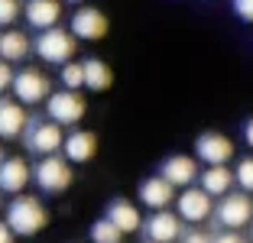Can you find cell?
Instances as JSON below:
<instances>
[{"label":"cell","instance_id":"d6a6232c","mask_svg":"<svg viewBox=\"0 0 253 243\" xmlns=\"http://www.w3.org/2000/svg\"><path fill=\"white\" fill-rule=\"evenodd\" d=\"M143 243H156V240H143Z\"/></svg>","mask_w":253,"mask_h":243},{"label":"cell","instance_id":"7c38bea8","mask_svg":"<svg viewBox=\"0 0 253 243\" xmlns=\"http://www.w3.org/2000/svg\"><path fill=\"white\" fill-rule=\"evenodd\" d=\"M143 230H146V240L175 243L182 237V217L172 211H153V217L143 224Z\"/></svg>","mask_w":253,"mask_h":243},{"label":"cell","instance_id":"e0dca14e","mask_svg":"<svg viewBox=\"0 0 253 243\" xmlns=\"http://www.w3.org/2000/svg\"><path fill=\"white\" fill-rule=\"evenodd\" d=\"M68 162H91L97 153V136L91 130H72L65 136V146H62Z\"/></svg>","mask_w":253,"mask_h":243},{"label":"cell","instance_id":"cb8c5ba5","mask_svg":"<svg viewBox=\"0 0 253 243\" xmlns=\"http://www.w3.org/2000/svg\"><path fill=\"white\" fill-rule=\"evenodd\" d=\"M234 178H237L240 192L253 195V156H250V159H240V162H237V169H234Z\"/></svg>","mask_w":253,"mask_h":243},{"label":"cell","instance_id":"5bb4252c","mask_svg":"<svg viewBox=\"0 0 253 243\" xmlns=\"http://www.w3.org/2000/svg\"><path fill=\"white\" fill-rule=\"evenodd\" d=\"M30 178H33V172H30V165H26V159L10 156V159L0 162V192L23 195V188L30 185Z\"/></svg>","mask_w":253,"mask_h":243},{"label":"cell","instance_id":"603a6c76","mask_svg":"<svg viewBox=\"0 0 253 243\" xmlns=\"http://www.w3.org/2000/svg\"><path fill=\"white\" fill-rule=\"evenodd\" d=\"M59 78H62V84H65L68 91L84 88V62H65L62 72H59Z\"/></svg>","mask_w":253,"mask_h":243},{"label":"cell","instance_id":"5b68a950","mask_svg":"<svg viewBox=\"0 0 253 243\" xmlns=\"http://www.w3.org/2000/svg\"><path fill=\"white\" fill-rule=\"evenodd\" d=\"M45 114L59 126H75L84 117V97L78 94V91H68V88L52 91V97L45 101Z\"/></svg>","mask_w":253,"mask_h":243},{"label":"cell","instance_id":"4dcf8cb0","mask_svg":"<svg viewBox=\"0 0 253 243\" xmlns=\"http://www.w3.org/2000/svg\"><path fill=\"white\" fill-rule=\"evenodd\" d=\"M185 243H211V237H205V234H188Z\"/></svg>","mask_w":253,"mask_h":243},{"label":"cell","instance_id":"d6986e66","mask_svg":"<svg viewBox=\"0 0 253 243\" xmlns=\"http://www.w3.org/2000/svg\"><path fill=\"white\" fill-rule=\"evenodd\" d=\"M234 172L227 165H208V169L201 172V188L211 195V198H224V195H231L234 188Z\"/></svg>","mask_w":253,"mask_h":243},{"label":"cell","instance_id":"52a82bcc","mask_svg":"<svg viewBox=\"0 0 253 243\" xmlns=\"http://www.w3.org/2000/svg\"><path fill=\"white\" fill-rule=\"evenodd\" d=\"M13 94L20 104H42L52 97V84L39 68H23L13 78Z\"/></svg>","mask_w":253,"mask_h":243},{"label":"cell","instance_id":"1f68e13d","mask_svg":"<svg viewBox=\"0 0 253 243\" xmlns=\"http://www.w3.org/2000/svg\"><path fill=\"white\" fill-rule=\"evenodd\" d=\"M65 3H84V0H65Z\"/></svg>","mask_w":253,"mask_h":243},{"label":"cell","instance_id":"ba28073f","mask_svg":"<svg viewBox=\"0 0 253 243\" xmlns=\"http://www.w3.org/2000/svg\"><path fill=\"white\" fill-rule=\"evenodd\" d=\"M175 207H179L182 221L201 224V221H208L211 211H214V198H211L201 185H192V188H182V195L175 198Z\"/></svg>","mask_w":253,"mask_h":243},{"label":"cell","instance_id":"8992f818","mask_svg":"<svg viewBox=\"0 0 253 243\" xmlns=\"http://www.w3.org/2000/svg\"><path fill=\"white\" fill-rule=\"evenodd\" d=\"M65 146V133L55 120H33V126L26 130V149L36 156H55Z\"/></svg>","mask_w":253,"mask_h":243},{"label":"cell","instance_id":"7402d4cb","mask_svg":"<svg viewBox=\"0 0 253 243\" xmlns=\"http://www.w3.org/2000/svg\"><path fill=\"white\" fill-rule=\"evenodd\" d=\"M91 240L94 243H120L124 240V230H120L111 217H101V221L91 227Z\"/></svg>","mask_w":253,"mask_h":243},{"label":"cell","instance_id":"2e32d148","mask_svg":"<svg viewBox=\"0 0 253 243\" xmlns=\"http://www.w3.org/2000/svg\"><path fill=\"white\" fill-rule=\"evenodd\" d=\"M140 201L146 207H153V211H166V207L175 201V185L163 175H153L140 185Z\"/></svg>","mask_w":253,"mask_h":243},{"label":"cell","instance_id":"836d02e7","mask_svg":"<svg viewBox=\"0 0 253 243\" xmlns=\"http://www.w3.org/2000/svg\"><path fill=\"white\" fill-rule=\"evenodd\" d=\"M0 162H3V153H0Z\"/></svg>","mask_w":253,"mask_h":243},{"label":"cell","instance_id":"6da1fadb","mask_svg":"<svg viewBox=\"0 0 253 243\" xmlns=\"http://www.w3.org/2000/svg\"><path fill=\"white\" fill-rule=\"evenodd\" d=\"M7 224L16 237H36L49 224V211L33 195H13V201L7 204Z\"/></svg>","mask_w":253,"mask_h":243},{"label":"cell","instance_id":"f546056e","mask_svg":"<svg viewBox=\"0 0 253 243\" xmlns=\"http://www.w3.org/2000/svg\"><path fill=\"white\" fill-rule=\"evenodd\" d=\"M244 140H247V146L253 149V117H250V120L244 123Z\"/></svg>","mask_w":253,"mask_h":243},{"label":"cell","instance_id":"f1b7e54d","mask_svg":"<svg viewBox=\"0 0 253 243\" xmlns=\"http://www.w3.org/2000/svg\"><path fill=\"white\" fill-rule=\"evenodd\" d=\"M13 230H10V224L7 221H0V243H13Z\"/></svg>","mask_w":253,"mask_h":243},{"label":"cell","instance_id":"8fae6325","mask_svg":"<svg viewBox=\"0 0 253 243\" xmlns=\"http://www.w3.org/2000/svg\"><path fill=\"white\" fill-rule=\"evenodd\" d=\"M159 175L169 178L175 188H192L198 182V159L195 156H169L159 165Z\"/></svg>","mask_w":253,"mask_h":243},{"label":"cell","instance_id":"4316f807","mask_svg":"<svg viewBox=\"0 0 253 243\" xmlns=\"http://www.w3.org/2000/svg\"><path fill=\"white\" fill-rule=\"evenodd\" d=\"M13 78H16V75L10 72V62L0 59V94H3L7 88H13Z\"/></svg>","mask_w":253,"mask_h":243},{"label":"cell","instance_id":"ffe728a7","mask_svg":"<svg viewBox=\"0 0 253 243\" xmlns=\"http://www.w3.org/2000/svg\"><path fill=\"white\" fill-rule=\"evenodd\" d=\"M30 55V36L20 30H3L0 33V59L3 62H23Z\"/></svg>","mask_w":253,"mask_h":243},{"label":"cell","instance_id":"30bf717a","mask_svg":"<svg viewBox=\"0 0 253 243\" xmlns=\"http://www.w3.org/2000/svg\"><path fill=\"white\" fill-rule=\"evenodd\" d=\"M72 33L84 42H97V39L107 36V16L101 13L97 7H82L75 10L72 16Z\"/></svg>","mask_w":253,"mask_h":243},{"label":"cell","instance_id":"ac0fdd59","mask_svg":"<svg viewBox=\"0 0 253 243\" xmlns=\"http://www.w3.org/2000/svg\"><path fill=\"white\" fill-rule=\"evenodd\" d=\"M104 217H111L114 224H117L124 234H133V230L143 227V214L140 207L133 204V201H126V198H114L111 204H107V214Z\"/></svg>","mask_w":253,"mask_h":243},{"label":"cell","instance_id":"9a60e30c","mask_svg":"<svg viewBox=\"0 0 253 243\" xmlns=\"http://www.w3.org/2000/svg\"><path fill=\"white\" fill-rule=\"evenodd\" d=\"M23 16L30 23L33 30L45 33L59 26V16H62V0H30L26 7H23Z\"/></svg>","mask_w":253,"mask_h":243},{"label":"cell","instance_id":"d4e9b609","mask_svg":"<svg viewBox=\"0 0 253 243\" xmlns=\"http://www.w3.org/2000/svg\"><path fill=\"white\" fill-rule=\"evenodd\" d=\"M20 13H23L20 0H0V26H3V30H7L10 23L20 20Z\"/></svg>","mask_w":253,"mask_h":243},{"label":"cell","instance_id":"44dd1931","mask_svg":"<svg viewBox=\"0 0 253 243\" xmlns=\"http://www.w3.org/2000/svg\"><path fill=\"white\" fill-rule=\"evenodd\" d=\"M114 81V72L101 59H84V88L91 91H107Z\"/></svg>","mask_w":253,"mask_h":243},{"label":"cell","instance_id":"3957f363","mask_svg":"<svg viewBox=\"0 0 253 243\" xmlns=\"http://www.w3.org/2000/svg\"><path fill=\"white\" fill-rule=\"evenodd\" d=\"M33 178L42 192L49 195H62L72 185V162L62 159V156H42L33 169Z\"/></svg>","mask_w":253,"mask_h":243},{"label":"cell","instance_id":"4fadbf2b","mask_svg":"<svg viewBox=\"0 0 253 243\" xmlns=\"http://www.w3.org/2000/svg\"><path fill=\"white\" fill-rule=\"evenodd\" d=\"M30 126V114L20 101L0 97V140H16Z\"/></svg>","mask_w":253,"mask_h":243},{"label":"cell","instance_id":"83f0119b","mask_svg":"<svg viewBox=\"0 0 253 243\" xmlns=\"http://www.w3.org/2000/svg\"><path fill=\"white\" fill-rule=\"evenodd\" d=\"M211 243H247V240H244V237L237 234V230H224V234L211 237Z\"/></svg>","mask_w":253,"mask_h":243},{"label":"cell","instance_id":"484cf974","mask_svg":"<svg viewBox=\"0 0 253 243\" xmlns=\"http://www.w3.org/2000/svg\"><path fill=\"white\" fill-rule=\"evenodd\" d=\"M234 13L244 23H253V0H234Z\"/></svg>","mask_w":253,"mask_h":243},{"label":"cell","instance_id":"7a4b0ae2","mask_svg":"<svg viewBox=\"0 0 253 243\" xmlns=\"http://www.w3.org/2000/svg\"><path fill=\"white\" fill-rule=\"evenodd\" d=\"M75 49H78V36L72 30H62V26H52V30L39 33V39H36V55L42 62H49V65L72 62Z\"/></svg>","mask_w":253,"mask_h":243},{"label":"cell","instance_id":"9c48e42d","mask_svg":"<svg viewBox=\"0 0 253 243\" xmlns=\"http://www.w3.org/2000/svg\"><path fill=\"white\" fill-rule=\"evenodd\" d=\"M195 159H201L205 165H227L234 159V143L224 133L208 130L195 140Z\"/></svg>","mask_w":253,"mask_h":243},{"label":"cell","instance_id":"277c9868","mask_svg":"<svg viewBox=\"0 0 253 243\" xmlns=\"http://www.w3.org/2000/svg\"><path fill=\"white\" fill-rule=\"evenodd\" d=\"M214 214H217V224H221L224 230H240L253 221V201H250L247 192H231V195L221 198V204L214 207Z\"/></svg>","mask_w":253,"mask_h":243}]
</instances>
